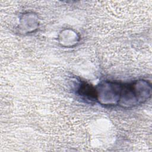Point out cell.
<instances>
[{
  "mask_svg": "<svg viewBox=\"0 0 152 152\" xmlns=\"http://www.w3.org/2000/svg\"><path fill=\"white\" fill-rule=\"evenodd\" d=\"M79 91L81 95L86 96V97H89L90 99H96L97 96L96 90L92 86L86 83L81 84Z\"/></svg>",
  "mask_w": 152,
  "mask_h": 152,
  "instance_id": "obj_1",
  "label": "cell"
}]
</instances>
